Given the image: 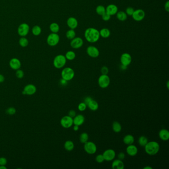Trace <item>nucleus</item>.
<instances>
[{
	"label": "nucleus",
	"instance_id": "6ab92c4d",
	"mask_svg": "<svg viewBox=\"0 0 169 169\" xmlns=\"http://www.w3.org/2000/svg\"><path fill=\"white\" fill-rule=\"evenodd\" d=\"M112 163V168L113 169H123L125 168V165L123 160L120 159L113 160Z\"/></svg>",
	"mask_w": 169,
	"mask_h": 169
},
{
	"label": "nucleus",
	"instance_id": "a211bd4d",
	"mask_svg": "<svg viewBox=\"0 0 169 169\" xmlns=\"http://www.w3.org/2000/svg\"><path fill=\"white\" fill-rule=\"evenodd\" d=\"M85 122L84 117L82 114H79L76 115L74 118H73V123L74 125L80 126L82 125Z\"/></svg>",
	"mask_w": 169,
	"mask_h": 169
},
{
	"label": "nucleus",
	"instance_id": "ea45409f",
	"mask_svg": "<svg viewBox=\"0 0 169 169\" xmlns=\"http://www.w3.org/2000/svg\"><path fill=\"white\" fill-rule=\"evenodd\" d=\"M6 113L9 115H14L16 113V109L14 107H9L6 110Z\"/></svg>",
	"mask_w": 169,
	"mask_h": 169
},
{
	"label": "nucleus",
	"instance_id": "49530a36",
	"mask_svg": "<svg viewBox=\"0 0 169 169\" xmlns=\"http://www.w3.org/2000/svg\"><path fill=\"white\" fill-rule=\"evenodd\" d=\"M68 116L71 117L72 118H74L76 116V112L74 110H72L69 111L68 113Z\"/></svg>",
	"mask_w": 169,
	"mask_h": 169
},
{
	"label": "nucleus",
	"instance_id": "ddd939ff",
	"mask_svg": "<svg viewBox=\"0 0 169 169\" xmlns=\"http://www.w3.org/2000/svg\"><path fill=\"white\" fill-rule=\"evenodd\" d=\"M87 54L92 58H96L99 56L100 52L98 48L93 46H89L87 48Z\"/></svg>",
	"mask_w": 169,
	"mask_h": 169
},
{
	"label": "nucleus",
	"instance_id": "a18cd8bd",
	"mask_svg": "<svg viewBox=\"0 0 169 169\" xmlns=\"http://www.w3.org/2000/svg\"><path fill=\"white\" fill-rule=\"evenodd\" d=\"M118 157L119 159L121 160H123V159L125 158V154L123 152H120L118 154Z\"/></svg>",
	"mask_w": 169,
	"mask_h": 169
},
{
	"label": "nucleus",
	"instance_id": "b1692460",
	"mask_svg": "<svg viewBox=\"0 0 169 169\" xmlns=\"http://www.w3.org/2000/svg\"><path fill=\"white\" fill-rule=\"evenodd\" d=\"M88 108L92 111H97L98 109L99 104L96 101L92 99L87 105Z\"/></svg>",
	"mask_w": 169,
	"mask_h": 169
},
{
	"label": "nucleus",
	"instance_id": "423d86ee",
	"mask_svg": "<svg viewBox=\"0 0 169 169\" xmlns=\"http://www.w3.org/2000/svg\"><path fill=\"white\" fill-rule=\"evenodd\" d=\"M84 150L88 154L93 155L97 152V146L93 142L88 141L84 144Z\"/></svg>",
	"mask_w": 169,
	"mask_h": 169
},
{
	"label": "nucleus",
	"instance_id": "20e7f679",
	"mask_svg": "<svg viewBox=\"0 0 169 169\" xmlns=\"http://www.w3.org/2000/svg\"><path fill=\"white\" fill-rule=\"evenodd\" d=\"M67 62V59L65 56L63 55H59L57 56L53 61L54 66L56 69H60L63 68Z\"/></svg>",
	"mask_w": 169,
	"mask_h": 169
},
{
	"label": "nucleus",
	"instance_id": "58836bf2",
	"mask_svg": "<svg viewBox=\"0 0 169 169\" xmlns=\"http://www.w3.org/2000/svg\"><path fill=\"white\" fill-rule=\"evenodd\" d=\"M95 160L98 163H102L105 161L104 157L102 154H99L95 158Z\"/></svg>",
	"mask_w": 169,
	"mask_h": 169
},
{
	"label": "nucleus",
	"instance_id": "473e14b6",
	"mask_svg": "<svg viewBox=\"0 0 169 169\" xmlns=\"http://www.w3.org/2000/svg\"><path fill=\"white\" fill-rule=\"evenodd\" d=\"M96 12L99 15L102 16V14H104L105 12H106V8L104 7L103 5H98L96 8Z\"/></svg>",
	"mask_w": 169,
	"mask_h": 169
},
{
	"label": "nucleus",
	"instance_id": "8fccbe9b",
	"mask_svg": "<svg viewBox=\"0 0 169 169\" xmlns=\"http://www.w3.org/2000/svg\"><path fill=\"white\" fill-rule=\"evenodd\" d=\"M165 9L166 11V12H169V1H167V2L165 4Z\"/></svg>",
	"mask_w": 169,
	"mask_h": 169
},
{
	"label": "nucleus",
	"instance_id": "4be33fe9",
	"mask_svg": "<svg viewBox=\"0 0 169 169\" xmlns=\"http://www.w3.org/2000/svg\"><path fill=\"white\" fill-rule=\"evenodd\" d=\"M67 25L71 29H74L78 27V21L76 18L70 17L67 20Z\"/></svg>",
	"mask_w": 169,
	"mask_h": 169
},
{
	"label": "nucleus",
	"instance_id": "c9c22d12",
	"mask_svg": "<svg viewBox=\"0 0 169 169\" xmlns=\"http://www.w3.org/2000/svg\"><path fill=\"white\" fill-rule=\"evenodd\" d=\"M19 43H20V46L23 47H27L28 45V41L26 38L22 37L20 39Z\"/></svg>",
	"mask_w": 169,
	"mask_h": 169
},
{
	"label": "nucleus",
	"instance_id": "a878e982",
	"mask_svg": "<svg viewBox=\"0 0 169 169\" xmlns=\"http://www.w3.org/2000/svg\"><path fill=\"white\" fill-rule=\"evenodd\" d=\"M122 127L121 123L117 121H114L113 122L112 125V129L116 133H119L122 130Z\"/></svg>",
	"mask_w": 169,
	"mask_h": 169
},
{
	"label": "nucleus",
	"instance_id": "e433bc0d",
	"mask_svg": "<svg viewBox=\"0 0 169 169\" xmlns=\"http://www.w3.org/2000/svg\"><path fill=\"white\" fill-rule=\"evenodd\" d=\"M87 107V104H85L84 102H81L80 103H79V105H78V109L80 112H83V111L86 110Z\"/></svg>",
	"mask_w": 169,
	"mask_h": 169
},
{
	"label": "nucleus",
	"instance_id": "dca6fc26",
	"mask_svg": "<svg viewBox=\"0 0 169 169\" xmlns=\"http://www.w3.org/2000/svg\"><path fill=\"white\" fill-rule=\"evenodd\" d=\"M126 152L130 156H135L138 154V147L133 144L129 145L126 148Z\"/></svg>",
	"mask_w": 169,
	"mask_h": 169
},
{
	"label": "nucleus",
	"instance_id": "412c9836",
	"mask_svg": "<svg viewBox=\"0 0 169 169\" xmlns=\"http://www.w3.org/2000/svg\"><path fill=\"white\" fill-rule=\"evenodd\" d=\"M159 137L163 141H167L169 139V132L166 129H162L159 132Z\"/></svg>",
	"mask_w": 169,
	"mask_h": 169
},
{
	"label": "nucleus",
	"instance_id": "f3484780",
	"mask_svg": "<svg viewBox=\"0 0 169 169\" xmlns=\"http://www.w3.org/2000/svg\"><path fill=\"white\" fill-rule=\"evenodd\" d=\"M10 66L14 70H18L21 67V62L17 58H12L10 61Z\"/></svg>",
	"mask_w": 169,
	"mask_h": 169
},
{
	"label": "nucleus",
	"instance_id": "4d7b16f0",
	"mask_svg": "<svg viewBox=\"0 0 169 169\" xmlns=\"http://www.w3.org/2000/svg\"><path fill=\"white\" fill-rule=\"evenodd\" d=\"M167 87L168 89H169V81H168L167 82Z\"/></svg>",
	"mask_w": 169,
	"mask_h": 169
},
{
	"label": "nucleus",
	"instance_id": "5fc2aeb1",
	"mask_svg": "<svg viewBox=\"0 0 169 169\" xmlns=\"http://www.w3.org/2000/svg\"><path fill=\"white\" fill-rule=\"evenodd\" d=\"M7 167H5V165L0 166V169H7Z\"/></svg>",
	"mask_w": 169,
	"mask_h": 169
},
{
	"label": "nucleus",
	"instance_id": "f704fd0d",
	"mask_svg": "<svg viewBox=\"0 0 169 169\" xmlns=\"http://www.w3.org/2000/svg\"><path fill=\"white\" fill-rule=\"evenodd\" d=\"M41 29L40 27H39L38 25H36L33 27V28L32 29V33L34 35H39L41 33Z\"/></svg>",
	"mask_w": 169,
	"mask_h": 169
},
{
	"label": "nucleus",
	"instance_id": "72a5a7b5",
	"mask_svg": "<svg viewBox=\"0 0 169 169\" xmlns=\"http://www.w3.org/2000/svg\"><path fill=\"white\" fill-rule=\"evenodd\" d=\"M50 29L53 33H57L60 30V27L56 23H52L50 26Z\"/></svg>",
	"mask_w": 169,
	"mask_h": 169
},
{
	"label": "nucleus",
	"instance_id": "9b49d317",
	"mask_svg": "<svg viewBox=\"0 0 169 169\" xmlns=\"http://www.w3.org/2000/svg\"><path fill=\"white\" fill-rule=\"evenodd\" d=\"M36 91L37 88L34 85L29 84L24 87L22 94L23 95H32L35 93Z\"/></svg>",
	"mask_w": 169,
	"mask_h": 169
},
{
	"label": "nucleus",
	"instance_id": "09e8293b",
	"mask_svg": "<svg viewBox=\"0 0 169 169\" xmlns=\"http://www.w3.org/2000/svg\"><path fill=\"white\" fill-rule=\"evenodd\" d=\"M92 100V99L91 97L88 96V97L85 98L84 100V102L87 104V105L88 103L90 101Z\"/></svg>",
	"mask_w": 169,
	"mask_h": 169
},
{
	"label": "nucleus",
	"instance_id": "6e6552de",
	"mask_svg": "<svg viewBox=\"0 0 169 169\" xmlns=\"http://www.w3.org/2000/svg\"><path fill=\"white\" fill-rule=\"evenodd\" d=\"M47 43L50 46H54L58 44L60 41V37L59 35L55 33L50 34L47 38Z\"/></svg>",
	"mask_w": 169,
	"mask_h": 169
},
{
	"label": "nucleus",
	"instance_id": "79ce46f5",
	"mask_svg": "<svg viewBox=\"0 0 169 169\" xmlns=\"http://www.w3.org/2000/svg\"><path fill=\"white\" fill-rule=\"evenodd\" d=\"M134 8L132 7H127L126 10H125V13L128 16H132L134 13Z\"/></svg>",
	"mask_w": 169,
	"mask_h": 169
},
{
	"label": "nucleus",
	"instance_id": "37998d69",
	"mask_svg": "<svg viewBox=\"0 0 169 169\" xmlns=\"http://www.w3.org/2000/svg\"><path fill=\"white\" fill-rule=\"evenodd\" d=\"M101 72L102 74H108L109 73V69L106 66H103L101 69Z\"/></svg>",
	"mask_w": 169,
	"mask_h": 169
},
{
	"label": "nucleus",
	"instance_id": "603ef678",
	"mask_svg": "<svg viewBox=\"0 0 169 169\" xmlns=\"http://www.w3.org/2000/svg\"><path fill=\"white\" fill-rule=\"evenodd\" d=\"M120 68L121 70H123V71H125V70H127V66H125V65H123L121 64V65L120 66Z\"/></svg>",
	"mask_w": 169,
	"mask_h": 169
},
{
	"label": "nucleus",
	"instance_id": "aec40b11",
	"mask_svg": "<svg viewBox=\"0 0 169 169\" xmlns=\"http://www.w3.org/2000/svg\"><path fill=\"white\" fill-rule=\"evenodd\" d=\"M118 7L114 4H111L108 5L106 9V12L110 16H113L118 12Z\"/></svg>",
	"mask_w": 169,
	"mask_h": 169
},
{
	"label": "nucleus",
	"instance_id": "0eeeda50",
	"mask_svg": "<svg viewBox=\"0 0 169 169\" xmlns=\"http://www.w3.org/2000/svg\"><path fill=\"white\" fill-rule=\"evenodd\" d=\"M60 123L62 127L65 129H69L72 127L73 123V118L69 116L63 117L60 121Z\"/></svg>",
	"mask_w": 169,
	"mask_h": 169
},
{
	"label": "nucleus",
	"instance_id": "cd10ccee",
	"mask_svg": "<svg viewBox=\"0 0 169 169\" xmlns=\"http://www.w3.org/2000/svg\"><path fill=\"white\" fill-rule=\"evenodd\" d=\"M116 14L117 18L120 21H124L127 20V15L123 11L119 12L117 13Z\"/></svg>",
	"mask_w": 169,
	"mask_h": 169
},
{
	"label": "nucleus",
	"instance_id": "7c9ffc66",
	"mask_svg": "<svg viewBox=\"0 0 169 169\" xmlns=\"http://www.w3.org/2000/svg\"><path fill=\"white\" fill-rule=\"evenodd\" d=\"M65 58L69 61H72L76 58V54L74 52L72 51H69L67 52L65 55Z\"/></svg>",
	"mask_w": 169,
	"mask_h": 169
},
{
	"label": "nucleus",
	"instance_id": "c85d7f7f",
	"mask_svg": "<svg viewBox=\"0 0 169 169\" xmlns=\"http://www.w3.org/2000/svg\"><path fill=\"white\" fill-rule=\"evenodd\" d=\"M89 136L87 132H83L79 136V141L82 143L84 144L88 141Z\"/></svg>",
	"mask_w": 169,
	"mask_h": 169
},
{
	"label": "nucleus",
	"instance_id": "4468645a",
	"mask_svg": "<svg viewBox=\"0 0 169 169\" xmlns=\"http://www.w3.org/2000/svg\"><path fill=\"white\" fill-rule=\"evenodd\" d=\"M70 44L72 48L78 49L82 46L83 41L80 37H75L72 40Z\"/></svg>",
	"mask_w": 169,
	"mask_h": 169
},
{
	"label": "nucleus",
	"instance_id": "1a4fd4ad",
	"mask_svg": "<svg viewBox=\"0 0 169 169\" xmlns=\"http://www.w3.org/2000/svg\"><path fill=\"white\" fill-rule=\"evenodd\" d=\"M103 156L104 157L105 161H112L116 157V154L114 150L112 149H108L103 152Z\"/></svg>",
	"mask_w": 169,
	"mask_h": 169
},
{
	"label": "nucleus",
	"instance_id": "2eb2a0df",
	"mask_svg": "<svg viewBox=\"0 0 169 169\" xmlns=\"http://www.w3.org/2000/svg\"><path fill=\"white\" fill-rule=\"evenodd\" d=\"M29 30V27L27 23H22L20 25L18 28V33L21 36H25L27 35Z\"/></svg>",
	"mask_w": 169,
	"mask_h": 169
},
{
	"label": "nucleus",
	"instance_id": "f257e3e1",
	"mask_svg": "<svg viewBox=\"0 0 169 169\" xmlns=\"http://www.w3.org/2000/svg\"><path fill=\"white\" fill-rule=\"evenodd\" d=\"M84 37L88 42L93 43L96 42L99 40L100 35L99 31L97 29L90 27L87 28L85 31Z\"/></svg>",
	"mask_w": 169,
	"mask_h": 169
},
{
	"label": "nucleus",
	"instance_id": "393cba45",
	"mask_svg": "<svg viewBox=\"0 0 169 169\" xmlns=\"http://www.w3.org/2000/svg\"><path fill=\"white\" fill-rule=\"evenodd\" d=\"M64 148L67 151H72L74 148V143L70 140H67L64 143Z\"/></svg>",
	"mask_w": 169,
	"mask_h": 169
},
{
	"label": "nucleus",
	"instance_id": "7ed1b4c3",
	"mask_svg": "<svg viewBox=\"0 0 169 169\" xmlns=\"http://www.w3.org/2000/svg\"><path fill=\"white\" fill-rule=\"evenodd\" d=\"M75 76V72L72 68L70 67H65L62 70L61 72V76L62 78L65 79L67 81H71Z\"/></svg>",
	"mask_w": 169,
	"mask_h": 169
},
{
	"label": "nucleus",
	"instance_id": "9d476101",
	"mask_svg": "<svg viewBox=\"0 0 169 169\" xmlns=\"http://www.w3.org/2000/svg\"><path fill=\"white\" fill-rule=\"evenodd\" d=\"M132 18L134 20L136 21H140L144 18L145 13L144 11L141 9H138L134 10L132 14Z\"/></svg>",
	"mask_w": 169,
	"mask_h": 169
},
{
	"label": "nucleus",
	"instance_id": "f03ea898",
	"mask_svg": "<svg viewBox=\"0 0 169 169\" xmlns=\"http://www.w3.org/2000/svg\"><path fill=\"white\" fill-rule=\"evenodd\" d=\"M145 151L148 155H156L160 150V145L155 141H148L144 146Z\"/></svg>",
	"mask_w": 169,
	"mask_h": 169
},
{
	"label": "nucleus",
	"instance_id": "c03bdc74",
	"mask_svg": "<svg viewBox=\"0 0 169 169\" xmlns=\"http://www.w3.org/2000/svg\"><path fill=\"white\" fill-rule=\"evenodd\" d=\"M7 164V160L5 157H0V166L6 165Z\"/></svg>",
	"mask_w": 169,
	"mask_h": 169
},
{
	"label": "nucleus",
	"instance_id": "5701e85b",
	"mask_svg": "<svg viewBox=\"0 0 169 169\" xmlns=\"http://www.w3.org/2000/svg\"><path fill=\"white\" fill-rule=\"evenodd\" d=\"M123 142L127 145L132 144L134 142V138L131 134H127L124 136L123 138Z\"/></svg>",
	"mask_w": 169,
	"mask_h": 169
},
{
	"label": "nucleus",
	"instance_id": "6e6d98bb",
	"mask_svg": "<svg viewBox=\"0 0 169 169\" xmlns=\"http://www.w3.org/2000/svg\"><path fill=\"white\" fill-rule=\"evenodd\" d=\"M153 168L150 166H146L143 168V169H152Z\"/></svg>",
	"mask_w": 169,
	"mask_h": 169
},
{
	"label": "nucleus",
	"instance_id": "f8f14e48",
	"mask_svg": "<svg viewBox=\"0 0 169 169\" xmlns=\"http://www.w3.org/2000/svg\"><path fill=\"white\" fill-rule=\"evenodd\" d=\"M120 61L122 65L127 67L132 62V58L129 53H123L120 58Z\"/></svg>",
	"mask_w": 169,
	"mask_h": 169
},
{
	"label": "nucleus",
	"instance_id": "de8ad7c7",
	"mask_svg": "<svg viewBox=\"0 0 169 169\" xmlns=\"http://www.w3.org/2000/svg\"><path fill=\"white\" fill-rule=\"evenodd\" d=\"M60 84L63 86H66L67 84V81L62 78V79L60 80Z\"/></svg>",
	"mask_w": 169,
	"mask_h": 169
},
{
	"label": "nucleus",
	"instance_id": "3c124183",
	"mask_svg": "<svg viewBox=\"0 0 169 169\" xmlns=\"http://www.w3.org/2000/svg\"><path fill=\"white\" fill-rule=\"evenodd\" d=\"M5 77L2 74H0V83H3L5 81Z\"/></svg>",
	"mask_w": 169,
	"mask_h": 169
},
{
	"label": "nucleus",
	"instance_id": "a19ab883",
	"mask_svg": "<svg viewBox=\"0 0 169 169\" xmlns=\"http://www.w3.org/2000/svg\"><path fill=\"white\" fill-rule=\"evenodd\" d=\"M102 18L104 21H107L109 20L111 18V16L109 14H108L107 12H105L104 14L102 15Z\"/></svg>",
	"mask_w": 169,
	"mask_h": 169
},
{
	"label": "nucleus",
	"instance_id": "4c0bfd02",
	"mask_svg": "<svg viewBox=\"0 0 169 169\" xmlns=\"http://www.w3.org/2000/svg\"><path fill=\"white\" fill-rule=\"evenodd\" d=\"M16 76L18 78L21 79V78H23V76H25V73L23 72V71H22L20 69H18V70H16Z\"/></svg>",
	"mask_w": 169,
	"mask_h": 169
},
{
	"label": "nucleus",
	"instance_id": "2f4dec72",
	"mask_svg": "<svg viewBox=\"0 0 169 169\" xmlns=\"http://www.w3.org/2000/svg\"><path fill=\"white\" fill-rule=\"evenodd\" d=\"M66 36L70 40H72L76 36V33L74 29H71L68 30L66 33Z\"/></svg>",
	"mask_w": 169,
	"mask_h": 169
},
{
	"label": "nucleus",
	"instance_id": "c756f323",
	"mask_svg": "<svg viewBox=\"0 0 169 169\" xmlns=\"http://www.w3.org/2000/svg\"><path fill=\"white\" fill-rule=\"evenodd\" d=\"M138 144L139 145L142 147H144L146 144L148 143V139L145 136H141L138 138Z\"/></svg>",
	"mask_w": 169,
	"mask_h": 169
},
{
	"label": "nucleus",
	"instance_id": "39448f33",
	"mask_svg": "<svg viewBox=\"0 0 169 169\" xmlns=\"http://www.w3.org/2000/svg\"><path fill=\"white\" fill-rule=\"evenodd\" d=\"M98 83L101 88H107L110 84V78L107 74H101L98 79Z\"/></svg>",
	"mask_w": 169,
	"mask_h": 169
},
{
	"label": "nucleus",
	"instance_id": "864d4df0",
	"mask_svg": "<svg viewBox=\"0 0 169 169\" xmlns=\"http://www.w3.org/2000/svg\"><path fill=\"white\" fill-rule=\"evenodd\" d=\"M73 129L75 132H77L78 130H79V126L78 125H74L73 127Z\"/></svg>",
	"mask_w": 169,
	"mask_h": 169
},
{
	"label": "nucleus",
	"instance_id": "bb28decb",
	"mask_svg": "<svg viewBox=\"0 0 169 169\" xmlns=\"http://www.w3.org/2000/svg\"><path fill=\"white\" fill-rule=\"evenodd\" d=\"M100 35L104 38H107L110 37L111 35V32L109 29L106 28H104L102 29L99 31Z\"/></svg>",
	"mask_w": 169,
	"mask_h": 169
}]
</instances>
